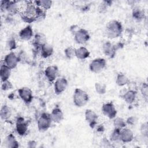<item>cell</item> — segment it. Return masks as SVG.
Listing matches in <instances>:
<instances>
[{
	"label": "cell",
	"instance_id": "1",
	"mask_svg": "<svg viewBox=\"0 0 148 148\" xmlns=\"http://www.w3.org/2000/svg\"><path fill=\"white\" fill-rule=\"evenodd\" d=\"M36 12V6L34 2L28 1L24 4L20 12V16L23 21L28 23H31L37 21Z\"/></svg>",
	"mask_w": 148,
	"mask_h": 148
},
{
	"label": "cell",
	"instance_id": "2",
	"mask_svg": "<svg viewBox=\"0 0 148 148\" xmlns=\"http://www.w3.org/2000/svg\"><path fill=\"white\" fill-rule=\"evenodd\" d=\"M123 31V26L121 23L116 20H112L109 21L105 27V33L106 36L111 39L118 38Z\"/></svg>",
	"mask_w": 148,
	"mask_h": 148
},
{
	"label": "cell",
	"instance_id": "3",
	"mask_svg": "<svg viewBox=\"0 0 148 148\" xmlns=\"http://www.w3.org/2000/svg\"><path fill=\"white\" fill-rule=\"evenodd\" d=\"M89 101L88 94L84 90L77 88L75 90L73 95V102L77 107H82L86 105Z\"/></svg>",
	"mask_w": 148,
	"mask_h": 148
},
{
	"label": "cell",
	"instance_id": "4",
	"mask_svg": "<svg viewBox=\"0 0 148 148\" xmlns=\"http://www.w3.org/2000/svg\"><path fill=\"white\" fill-rule=\"evenodd\" d=\"M52 120L50 116V114L47 113H43L39 117L37 125L39 131L43 132L47 131L51 126Z\"/></svg>",
	"mask_w": 148,
	"mask_h": 148
},
{
	"label": "cell",
	"instance_id": "5",
	"mask_svg": "<svg viewBox=\"0 0 148 148\" xmlns=\"http://www.w3.org/2000/svg\"><path fill=\"white\" fill-rule=\"evenodd\" d=\"M1 8L2 10L7 11L10 15L16 14L19 12V6L16 1H2L1 2Z\"/></svg>",
	"mask_w": 148,
	"mask_h": 148
},
{
	"label": "cell",
	"instance_id": "6",
	"mask_svg": "<svg viewBox=\"0 0 148 148\" xmlns=\"http://www.w3.org/2000/svg\"><path fill=\"white\" fill-rule=\"evenodd\" d=\"M106 65V60L102 58H97L93 60L90 64V70L95 73L101 72L103 70Z\"/></svg>",
	"mask_w": 148,
	"mask_h": 148
},
{
	"label": "cell",
	"instance_id": "7",
	"mask_svg": "<svg viewBox=\"0 0 148 148\" xmlns=\"http://www.w3.org/2000/svg\"><path fill=\"white\" fill-rule=\"evenodd\" d=\"M74 39L77 43L84 44L88 42L90 38V35L87 30L79 28L74 34Z\"/></svg>",
	"mask_w": 148,
	"mask_h": 148
},
{
	"label": "cell",
	"instance_id": "8",
	"mask_svg": "<svg viewBox=\"0 0 148 148\" xmlns=\"http://www.w3.org/2000/svg\"><path fill=\"white\" fill-rule=\"evenodd\" d=\"M102 112L103 114L110 119H113L116 117L117 110L114 105L111 102L104 103L102 106Z\"/></svg>",
	"mask_w": 148,
	"mask_h": 148
},
{
	"label": "cell",
	"instance_id": "9",
	"mask_svg": "<svg viewBox=\"0 0 148 148\" xmlns=\"http://www.w3.org/2000/svg\"><path fill=\"white\" fill-rule=\"evenodd\" d=\"M118 46H120V45H114L110 42L107 41L102 45V51L107 57L113 58L116 54V51L120 49Z\"/></svg>",
	"mask_w": 148,
	"mask_h": 148
},
{
	"label": "cell",
	"instance_id": "10",
	"mask_svg": "<svg viewBox=\"0 0 148 148\" xmlns=\"http://www.w3.org/2000/svg\"><path fill=\"white\" fill-rule=\"evenodd\" d=\"M3 61L5 65L12 69L17 66L19 60L18 56H16L13 51H11L10 53L5 56Z\"/></svg>",
	"mask_w": 148,
	"mask_h": 148
},
{
	"label": "cell",
	"instance_id": "11",
	"mask_svg": "<svg viewBox=\"0 0 148 148\" xmlns=\"http://www.w3.org/2000/svg\"><path fill=\"white\" fill-rule=\"evenodd\" d=\"M20 98L27 104H29L33 99L32 91L28 87H21L18 90Z\"/></svg>",
	"mask_w": 148,
	"mask_h": 148
},
{
	"label": "cell",
	"instance_id": "12",
	"mask_svg": "<svg viewBox=\"0 0 148 148\" xmlns=\"http://www.w3.org/2000/svg\"><path fill=\"white\" fill-rule=\"evenodd\" d=\"M68 86V80L65 77H60L56 80L54 84V92L57 95L61 94L66 89Z\"/></svg>",
	"mask_w": 148,
	"mask_h": 148
},
{
	"label": "cell",
	"instance_id": "13",
	"mask_svg": "<svg viewBox=\"0 0 148 148\" xmlns=\"http://www.w3.org/2000/svg\"><path fill=\"white\" fill-rule=\"evenodd\" d=\"M16 130L17 134L20 136H24L27 133L28 124L22 117L17 118L16 123Z\"/></svg>",
	"mask_w": 148,
	"mask_h": 148
},
{
	"label": "cell",
	"instance_id": "14",
	"mask_svg": "<svg viewBox=\"0 0 148 148\" xmlns=\"http://www.w3.org/2000/svg\"><path fill=\"white\" fill-rule=\"evenodd\" d=\"M85 119L89 126L94 128L97 124L98 115L91 109H86L85 112Z\"/></svg>",
	"mask_w": 148,
	"mask_h": 148
},
{
	"label": "cell",
	"instance_id": "15",
	"mask_svg": "<svg viewBox=\"0 0 148 148\" xmlns=\"http://www.w3.org/2000/svg\"><path fill=\"white\" fill-rule=\"evenodd\" d=\"M58 72V67L56 65H50L45 71V75L50 82H53L57 78Z\"/></svg>",
	"mask_w": 148,
	"mask_h": 148
},
{
	"label": "cell",
	"instance_id": "16",
	"mask_svg": "<svg viewBox=\"0 0 148 148\" xmlns=\"http://www.w3.org/2000/svg\"><path fill=\"white\" fill-rule=\"evenodd\" d=\"M134 139V134L132 131L128 129L123 128L120 132V140L123 143H129Z\"/></svg>",
	"mask_w": 148,
	"mask_h": 148
},
{
	"label": "cell",
	"instance_id": "17",
	"mask_svg": "<svg viewBox=\"0 0 148 148\" xmlns=\"http://www.w3.org/2000/svg\"><path fill=\"white\" fill-rule=\"evenodd\" d=\"M20 38L24 40H29L33 36V29L31 25H28L23 28L19 32Z\"/></svg>",
	"mask_w": 148,
	"mask_h": 148
},
{
	"label": "cell",
	"instance_id": "18",
	"mask_svg": "<svg viewBox=\"0 0 148 148\" xmlns=\"http://www.w3.org/2000/svg\"><path fill=\"white\" fill-rule=\"evenodd\" d=\"M51 120L54 123H60L64 119V114L59 107H55L50 114Z\"/></svg>",
	"mask_w": 148,
	"mask_h": 148
},
{
	"label": "cell",
	"instance_id": "19",
	"mask_svg": "<svg viewBox=\"0 0 148 148\" xmlns=\"http://www.w3.org/2000/svg\"><path fill=\"white\" fill-rule=\"evenodd\" d=\"M4 145L7 147L17 148L18 147V142L12 134H9L5 139Z\"/></svg>",
	"mask_w": 148,
	"mask_h": 148
},
{
	"label": "cell",
	"instance_id": "20",
	"mask_svg": "<svg viewBox=\"0 0 148 148\" xmlns=\"http://www.w3.org/2000/svg\"><path fill=\"white\" fill-rule=\"evenodd\" d=\"M90 55V53L89 50L87 48L83 46L76 49L75 57H77L78 59L85 60L88 57H89Z\"/></svg>",
	"mask_w": 148,
	"mask_h": 148
},
{
	"label": "cell",
	"instance_id": "21",
	"mask_svg": "<svg viewBox=\"0 0 148 148\" xmlns=\"http://www.w3.org/2000/svg\"><path fill=\"white\" fill-rule=\"evenodd\" d=\"M11 69L9 68L6 65L2 64L0 68V77L1 82H4L8 80L11 74Z\"/></svg>",
	"mask_w": 148,
	"mask_h": 148
},
{
	"label": "cell",
	"instance_id": "22",
	"mask_svg": "<svg viewBox=\"0 0 148 148\" xmlns=\"http://www.w3.org/2000/svg\"><path fill=\"white\" fill-rule=\"evenodd\" d=\"M46 43V38L45 35L42 33H37L34 37V44L35 47L41 48V47Z\"/></svg>",
	"mask_w": 148,
	"mask_h": 148
},
{
	"label": "cell",
	"instance_id": "23",
	"mask_svg": "<svg viewBox=\"0 0 148 148\" xmlns=\"http://www.w3.org/2000/svg\"><path fill=\"white\" fill-rule=\"evenodd\" d=\"M53 53V48L52 46L48 43H45L40 48V54L42 57L47 58L51 56Z\"/></svg>",
	"mask_w": 148,
	"mask_h": 148
},
{
	"label": "cell",
	"instance_id": "24",
	"mask_svg": "<svg viewBox=\"0 0 148 148\" xmlns=\"http://www.w3.org/2000/svg\"><path fill=\"white\" fill-rule=\"evenodd\" d=\"M136 92L134 90H130L126 91L123 96L124 100L129 104L132 103L136 98Z\"/></svg>",
	"mask_w": 148,
	"mask_h": 148
},
{
	"label": "cell",
	"instance_id": "25",
	"mask_svg": "<svg viewBox=\"0 0 148 148\" xmlns=\"http://www.w3.org/2000/svg\"><path fill=\"white\" fill-rule=\"evenodd\" d=\"M12 114V111L10 108L7 105H3L2 106L0 111L1 119L3 120H8Z\"/></svg>",
	"mask_w": 148,
	"mask_h": 148
},
{
	"label": "cell",
	"instance_id": "26",
	"mask_svg": "<svg viewBox=\"0 0 148 148\" xmlns=\"http://www.w3.org/2000/svg\"><path fill=\"white\" fill-rule=\"evenodd\" d=\"M36 6L40 7L45 10L49 9L52 5V1L49 0H40L34 2Z\"/></svg>",
	"mask_w": 148,
	"mask_h": 148
},
{
	"label": "cell",
	"instance_id": "27",
	"mask_svg": "<svg viewBox=\"0 0 148 148\" xmlns=\"http://www.w3.org/2000/svg\"><path fill=\"white\" fill-rule=\"evenodd\" d=\"M116 82L118 86H124L130 82V80L123 73H119L117 76Z\"/></svg>",
	"mask_w": 148,
	"mask_h": 148
},
{
	"label": "cell",
	"instance_id": "28",
	"mask_svg": "<svg viewBox=\"0 0 148 148\" xmlns=\"http://www.w3.org/2000/svg\"><path fill=\"white\" fill-rule=\"evenodd\" d=\"M95 89L98 94H104L106 91V86L104 83L97 82L95 83Z\"/></svg>",
	"mask_w": 148,
	"mask_h": 148
},
{
	"label": "cell",
	"instance_id": "29",
	"mask_svg": "<svg viewBox=\"0 0 148 148\" xmlns=\"http://www.w3.org/2000/svg\"><path fill=\"white\" fill-rule=\"evenodd\" d=\"M120 128H116L114 129V130L111 133V135L110 136V139L113 142H117L118 140H120V132H121Z\"/></svg>",
	"mask_w": 148,
	"mask_h": 148
},
{
	"label": "cell",
	"instance_id": "30",
	"mask_svg": "<svg viewBox=\"0 0 148 148\" xmlns=\"http://www.w3.org/2000/svg\"><path fill=\"white\" fill-rule=\"evenodd\" d=\"M132 16L136 20H141L144 17V12L140 8H136L133 10Z\"/></svg>",
	"mask_w": 148,
	"mask_h": 148
},
{
	"label": "cell",
	"instance_id": "31",
	"mask_svg": "<svg viewBox=\"0 0 148 148\" xmlns=\"http://www.w3.org/2000/svg\"><path fill=\"white\" fill-rule=\"evenodd\" d=\"M113 123H114L115 127L119 128L120 129L125 128L127 125L126 121L124 120V119H123L121 117H116L114 120Z\"/></svg>",
	"mask_w": 148,
	"mask_h": 148
},
{
	"label": "cell",
	"instance_id": "32",
	"mask_svg": "<svg viewBox=\"0 0 148 148\" xmlns=\"http://www.w3.org/2000/svg\"><path fill=\"white\" fill-rule=\"evenodd\" d=\"M76 49L73 47H68L64 50V54L66 57L68 59H72L75 57Z\"/></svg>",
	"mask_w": 148,
	"mask_h": 148
},
{
	"label": "cell",
	"instance_id": "33",
	"mask_svg": "<svg viewBox=\"0 0 148 148\" xmlns=\"http://www.w3.org/2000/svg\"><path fill=\"white\" fill-rule=\"evenodd\" d=\"M111 4H112V1H105L101 2V3L100 4L98 8V10L99 12L102 13H105L108 7L110 6Z\"/></svg>",
	"mask_w": 148,
	"mask_h": 148
},
{
	"label": "cell",
	"instance_id": "34",
	"mask_svg": "<svg viewBox=\"0 0 148 148\" xmlns=\"http://www.w3.org/2000/svg\"><path fill=\"white\" fill-rule=\"evenodd\" d=\"M13 88V85L11 83L9 80L2 82V84H1V89L3 91H7L8 90H10Z\"/></svg>",
	"mask_w": 148,
	"mask_h": 148
},
{
	"label": "cell",
	"instance_id": "35",
	"mask_svg": "<svg viewBox=\"0 0 148 148\" xmlns=\"http://www.w3.org/2000/svg\"><path fill=\"white\" fill-rule=\"evenodd\" d=\"M7 47L10 50H13L16 48V43L13 38L9 39L7 42Z\"/></svg>",
	"mask_w": 148,
	"mask_h": 148
},
{
	"label": "cell",
	"instance_id": "36",
	"mask_svg": "<svg viewBox=\"0 0 148 148\" xmlns=\"http://www.w3.org/2000/svg\"><path fill=\"white\" fill-rule=\"evenodd\" d=\"M125 121H126L127 124L134 125L136 123L137 119L135 116H131V117H128Z\"/></svg>",
	"mask_w": 148,
	"mask_h": 148
},
{
	"label": "cell",
	"instance_id": "37",
	"mask_svg": "<svg viewBox=\"0 0 148 148\" xmlns=\"http://www.w3.org/2000/svg\"><path fill=\"white\" fill-rule=\"evenodd\" d=\"M18 58V60L19 62H21L23 63H25V62L27 61V55L25 54V52H24L23 51H21V53H20L19 55L17 56Z\"/></svg>",
	"mask_w": 148,
	"mask_h": 148
},
{
	"label": "cell",
	"instance_id": "38",
	"mask_svg": "<svg viewBox=\"0 0 148 148\" xmlns=\"http://www.w3.org/2000/svg\"><path fill=\"white\" fill-rule=\"evenodd\" d=\"M141 92L143 97L147 99V85L146 83H143L141 87Z\"/></svg>",
	"mask_w": 148,
	"mask_h": 148
},
{
	"label": "cell",
	"instance_id": "39",
	"mask_svg": "<svg viewBox=\"0 0 148 148\" xmlns=\"http://www.w3.org/2000/svg\"><path fill=\"white\" fill-rule=\"evenodd\" d=\"M140 131H141L142 134L147 135V123L142 124V125L141 127Z\"/></svg>",
	"mask_w": 148,
	"mask_h": 148
},
{
	"label": "cell",
	"instance_id": "40",
	"mask_svg": "<svg viewBox=\"0 0 148 148\" xmlns=\"http://www.w3.org/2000/svg\"><path fill=\"white\" fill-rule=\"evenodd\" d=\"M36 142L35 141L31 140V141L28 142V146L29 147H35L36 146Z\"/></svg>",
	"mask_w": 148,
	"mask_h": 148
}]
</instances>
